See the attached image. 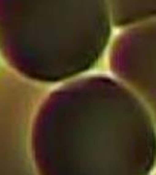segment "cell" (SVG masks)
<instances>
[{
	"label": "cell",
	"instance_id": "obj_1",
	"mask_svg": "<svg viewBox=\"0 0 156 175\" xmlns=\"http://www.w3.org/2000/svg\"><path fill=\"white\" fill-rule=\"evenodd\" d=\"M42 161L58 159L70 175H148L156 161V130L126 86L89 76L54 90L32 129Z\"/></svg>",
	"mask_w": 156,
	"mask_h": 175
},
{
	"label": "cell",
	"instance_id": "obj_2",
	"mask_svg": "<svg viewBox=\"0 0 156 175\" xmlns=\"http://www.w3.org/2000/svg\"><path fill=\"white\" fill-rule=\"evenodd\" d=\"M112 23L107 0H0V52L28 78L61 81L97 63Z\"/></svg>",
	"mask_w": 156,
	"mask_h": 175
},
{
	"label": "cell",
	"instance_id": "obj_3",
	"mask_svg": "<svg viewBox=\"0 0 156 175\" xmlns=\"http://www.w3.org/2000/svg\"><path fill=\"white\" fill-rule=\"evenodd\" d=\"M110 67L156 124V20L139 23L118 36L111 48Z\"/></svg>",
	"mask_w": 156,
	"mask_h": 175
},
{
	"label": "cell",
	"instance_id": "obj_4",
	"mask_svg": "<svg viewBox=\"0 0 156 175\" xmlns=\"http://www.w3.org/2000/svg\"><path fill=\"white\" fill-rule=\"evenodd\" d=\"M112 23L125 27L156 18V0H107Z\"/></svg>",
	"mask_w": 156,
	"mask_h": 175
}]
</instances>
